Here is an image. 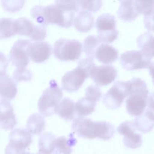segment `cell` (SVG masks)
<instances>
[{
	"label": "cell",
	"instance_id": "d4e9b609",
	"mask_svg": "<svg viewBox=\"0 0 154 154\" xmlns=\"http://www.w3.org/2000/svg\"><path fill=\"white\" fill-rule=\"evenodd\" d=\"M132 122L135 129L143 133H148L154 128V120L146 111Z\"/></svg>",
	"mask_w": 154,
	"mask_h": 154
},
{
	"label": "cell",
	"instance_id": "e0dca14e",
	"mask_svg": "<svg viewBox=\"0 0 154 154\" xmlns=\"http://www.w3.org/2000/svg\"><path fill=\"white\" fill-rule=\"evenodd\" d=\"M17 92L15 81L8 75H0V97L1 99L10 100L15 97Z\"/></svg>",
	"mask_w": 154,
	"mask_h": 154
},
{
	"label": "cell",
	"instance_id": "cb8c5ba5",
	"mask_svg": "<svg viewBox=\"0 0 154 154\" xmlns=\"http://www.w3.org/2000/svg\"><path fill=\"white\" fill-rule=\"evenodd\" d=\"M134 1H122L117 11L118 17L123 21L129 22L134 20L138 14L134 7Z\"/></svg>",
	"mask_w": 154,
	"mask_h": 154
},
{
	"label": "cell",
	"instance_id": "ac0fdd59",
	"mask_svg": "<svg viewBox=\"0 0 154 154\" xmlns=\"http://www.w3.org/2000/svg\"><path fill=\"white\" fill-rule=\"evenodd\" d=\"M119 57L118 51L111 45L102 43L97 47L95 57L103 64H110L116 61Z\"/></svg>",
	"mask_w": 154,
	"mask_h": 154
},
{
	"label": "cell",
	"instance_id": "7c38bea8",
	"mask_svg": "<svg viewBox=\"0 0 154 154\" xmlns=\"http://www.w3.org/2000/svg\"><path fill=\"white\" fill-rule=\"evenodd\" d=\"M90 76V73L88 72L78 65L76 68L67 72L62 77V88L68 92H75L80 88L85 79Z\"/></svg>",
	"mask_w": 154,
	"mask_h": 154
},
{
	"label": "cell",
	"instance_id": "30bf717a",
	"mask_svg": "<svg viewBox=\"0 0 154 154\" xmlns=\"http://www.w3.org/2000/svg\"><path fill=\"white\" fill-rule=\"evenodd\" d=\"M30 42L28 40L19 39L12 46L9 54V59L16 67L15 71L22 72L27 70L26 66L29 63V59L26 49Z\"/></svg>",
	"mask_w": 154,
	"mask_h": 154
},
{
	"label": "cell",
	"instance_id": "83f0119b",
	"mask_svg": "<svg viewBox=\"0 0 154 154\" xmlns=\"http://www.w3.org/2000/svg\"><path fill=\"white\" fill-rule=\"evenodd\" d=\"M100 43V42L97 36L93 35H90L85 38L84 40L83 49L87 58L94 59L96 49Z\"/></svg>",
	"mask_w": 154,
	"mask_h": 154
},
{
	"label": "cell",
	"instance_id": "836d02e7",
	"mask_svg": "<svg viewBox=\"0 0 154 154\" xmlns=\"http://www.w3.org/2000/svg\"><path fill=\"white\" fill-rule=\"evenodd\" d=\"M147 108L145 111L154 120V91L148 96Z\"/></svg>",
	"mask_w": 154,
	"mask_h": 154
},
{
	"label": "cell",
	"instance_id": "603a6c76",
	"mask_svg": "<svg viewBox=\"0 0 154 154\" xmlns=\"http://www.w3.org/2000/svg\"><path fill=\"white\" fill-rule=\"evenodd\" d=\"M45 120L43 117L34 113L31 115L26 122V130L31 135H39L45 129Z\"/></svg>",
	"mask_w": 154,
	"mask_h": 154
},
{
	"label": "cell",
	"instance_id": "f546056e",
	"mask_svg": "<svg viewBox=\"0 0 154 154\" xmlns=\"http://www.w3.org/2000/svg\"><path fill=\"white\" fill-rule=\"evenodd\" d=\"M79 8L82 9L87 11L96 12L102 5V1H77Z\"/></svg>",
	"mask_w": 154,
	"mask_h": 154
},
{
	"label": "cell",
	"instance_id": "d6a6232c",
	"mask_svg": "<svg viewBox=\"0 0 154 154\" xmlns=\"http://www.w3.org/2000/svg\"><path fill=\"white\" fill-rule=\"evenodd\" d=\"M144 23L149 31L154 32V8L149 14L144 16Z\"/></svg>",
	"mask_w": 154,
	"mask_h": 154
},
{
	"label": "cell",
	"instance_id": "44dd1931",
	"mask_svg": "<svg viewBox=\"0 0 154 154\" xmlns=\"http://www.w3.org/2000/svg\"><path fill=\"white\" fill-rule=\"evenodd\" d=\"M75 103L74 102L68 98H64L60 103L57 114L58 116L66 121H70L75 119Z\"/></svg>",
	"mask_w": 154,
	"mask_h": 154
},
{
	"label": "cell",
	"instance_id": "1f68e13d",
	"mask_svg": "<svg viewBox=\"0 0 154 154\" xmlns=\"http://www.w3.org/2000/svg\"><path fill=\"white\" fill-rule=\"evenodd\" d=\"M31 78H32V73L28 69L22 72H17L14 70L13 75V79L15 82L30 80Z\"/></svg>",
	"mask_w": 154,
	"mask_h": 154
},
{
	"label": "cell",
	"instance_id": "9a60e30c",
	"mask_svg": "<svg viewBox=\"0 0 154 154\" xmlns=\"http://www.w3.org/2000/svg\"><path fill=\"white\" fill-rule=\"evenodd\" d=\"M29 58L34 63H40L47 60L52 53V48L46 42H30L27 49Z\"/></svg>",
	"mask_w": 154,
	"mask_h": 154
},
{
	"label": "cell",
	"instance_id": "f1b7e54d",
	"mask_svg": "<svg viewBox=\"0 0 154 154\" xmlns=\"http://www.w3.org/2000/svg\"><path fill=\"white\" fill-rule=\"evenodd\" d=\"M133 4L135 11L138 14H143L144 16L149 14L154 8V1H134Z\"/></svg>",
	"mask_w": 154,
	"mask_h": 154
},
{
	"label": "cell",
	"instance_id": "4dcf8cb0",
	"mask_svg": "<svg viewBox=\"0 0 154 154\" xmlns=\"http://www.w3.org/2000/svg\"><path fill=\"white\" fill-rule=\"evenodd\" d=\"M102 93L100 88L96 85L88 86L85 91V97L91 102L96 103L101 97Z\"/></svg>",
	"mask_w": 154,
	"mask_h": 154
},
{
	"label": "cell",
	"instance_id": "8fae6325",
	"mask_svg": "<svg viewBox=\"0 0 154 154\" xmlns=\"http://www.w3.org/2000/svg\"><path fill=\"white\" fill-rule=\"evenodd\" d=\"M128 97L126 81H118L107 91L103 96V103L110 109L119 108Z\"/></svg>",
	"mask_w": 154,
	"mask_h": 154
},
{
	"label": "cell",
	"instance_id": "277c9868",
	"mask_svg": "<svg viewBox=\"0 0 154 154\" xmlns=\"http://www.w3.org/2000/svg\"><path fill=\"white\" fill-rule=\"evenodd\" d=\"M63 95V91L57 82L51 80L49 87L44 90L38 99V108L40 114L45 117L56 114Z\"/></svg>",
	"mask_w": 154,
	"mask_h": 154
},
{
	"label": "cell",
	"instance_id": "52a82bcc",
	"mask_svg": "<svg viewBox=\"0 0 154 154\" xmlns=\"http://www.w3.org/2000/svg\"><path fill=\"white\" fill-rule=\"evenodd\" d=\"M32 141V135L25 129L16 128L9 135L5 154H21Z\"/></svg>",
	"mask_w": 154,
	"mask_h": 154
},
{
	"label": "cell",
	"instance_id": "4316f807",
	"mask_svg": "<svg viewBox=\"0 0 154 154\" xmlns=\"http://www.w3.org/2000/svg\"><path fill=\"white\" fill-rule=\"evenodd\" d=\"M15 34L14 20L9 17L0 18V39L7 38Z\"/></svg>",
	"mask_w": 154,
	"mask_h": 154
},
{
	"label": "cell",
	"instance_id": "2e32d148",
	"mask_svg": "<svg viewBox=\"0 0 154 154\" xmlns=\"http://www.w3.org/2000/svg\"><path fill=\"white\" fill-rule=\"evenodd\" d=\"M17 123L14 109L9 100L0 99V127L5 130H11Z\"/></svg>",
	"mask_w": 154,
	"mask_h": 154
},
{
	"label": "cell",
	"instance_id": "ffe728a7",
	"mask_svg": "<svg viewBox=\"0 0 154 154\" xmlns=\"http://www.w3.org/2000/svg\"><path fill=\"white\" fill-rule=\"evenodd\" d=\"M138 47L143 53L150 57H154V36L150 32H144L137 39Z\"/></svg>",
	"mask_w": 154,
	"mask_h": 154
},
{
	"label": "cell",
	"instance_id": "d590c367",
	"mask_svg": "<svg viewBox=\"0 0 154 154\" xmlns=\"http://www.w3.org/2000/svg\"><path fill=\"white\" fill-rule=\"evenodd\" d=\"M148 68L149 69V72H150V75L151 76V78L152 79V81L154 84V62L151 63Z\"/></svg>",
	"mask_w": 154,
	"mask_h": 154
},
{
	"label": "cell",
	"instance_id": "6da1fadb",
	"mask_svg": "<svg viewBox=\"0 0 154 154\" xmlns=\"http://www.w3.org/2000/svg\"><path fill=\"white\" fill-rule=\"evenodd\" d=\"M78 10L76 1H56L47 6L33 7L31 14L40 25L46 27L51 23L67 28L72 26L75 13Z\"/></svg>",
	"mask_w": 154,
	"mask_h": 154
},
{
	"label": "cell",
	"instance_id": "4fadbf2b",
	"mask_svg": "<svg viewBox=\"0 0 154 154\" xmlns=\"http://www.w3.org/2000/svg\"><path fill=\"white\" fill-rule=\"evenodd\" d=\"M135 128L132 121H125L117 128L118 132L123 135V144L129 148L137 149L143 143L141 135L135 132Z\"/></svg>",
	"mask_w": 154,
	"mask_h": 154
},
{
	"label": "cell",
	"instance_id": "d6986e66",
	"mask_svg": "<svg viewBox=\"0 0 154 154\" xmlns=\"http://www.w3.org/2000/svg\"><path fill=\"white\" fill-rule=\"evenodd\" d=\"M73 24L77 31L80 32H86L93 27L94 17L90 12L82 10L74 18Z\"/></svg>",
	"mask_w": 154,
	"mask_h": 154
},
{
	"label": "cell",
	"instance_id": "3957f363",
	"mask_svg": "<svg viewBox=\"0 0 154 154\" xmlns=\"http://www.w3.org/2000/svg\"><path fill=\"white\" fill-rule=\"evenodd\" d=\"M128 98L126 111L131 116H138L144 112L147 106L149 90L146 82L139 78L126 81Z\"/></svg>",
	"mask_w": 154,
	"mask_h": 154
},
{
	"label": "cell",
	"instance_id": "8992f818",
	"mask_svg": "<svg viewBox=\"0 0 154 154\" xmlns=\"http://www.w3.org/2000/svg\"><path fill=\"white\" fill-rule=\"evenodd\" d=\"M116 18L109 13L100 15L96 22L97 31V37L99 41L105 43H109L117 39L119 31L116 28Z\"/></svg>",
	"mask_w": 154,
	"mask_h": 154
},
{
	"label": "cell",
	"instance_id": "9c48e42d",
	"mask_svg": "<svg viewBox=\"0 0 154 154\" xmlns=\"http://www.w3.org/2000/svg\"><path fill=\"white\" fill-rule=\"evenodd\" d=\"M120 64L127 70L146 69L151 64V58L141 51H128L121 54Z\"/></svg>",
	"mask_w": 154,
	"mask_h": 154
},
{
	"label": "cell",
	"instance_id": "8d00e7d4",
	"mask_svg": "<svg viewBox=\"0 0 154 154\" xmlns=\"http://www.w3.org/2000/svg\"><path fill=\"white\" fill-rule=\"evenodd\" d=\"M21 154H32V153H29L28 152H24L22 153Z\"/></svg>",
	"mask_w": 154,
	"mask_h": 154
},
{
	"label": "cell",
	"instance_id": "7a4b0ae2",
	"mask_svg": "<svg viewBox=\"0 0 154 154\" xmlns=\"http://www.w3.org/2000/svg\"><path fill=\"white\" fill-rule=\"evenodd\" d=\"M72 130L81 138H99L103 140L111 139L115 129L112 124L105 121H93L88 118L77 117L72 125Z\"/></svg>",
	"mask_w": 154,
	"mask_h": 154
},
{
	"label": "cell",
	"instance_id": "5bb4252c",
	"mask_svg": "<svg viewBox=\"0 0 154 154\" xmlns=\"http://www.w3.org/2000/svg\"><path fill=\"white\" fill-rule=\"evenodd\" d=\"M117 76V70L111 65L94 66L91 71L90 77L97 86L108 85Z\"/></svg>",
	"mask_w": 154,
	"mask_h": 154
},
{
	"label": "cell",
	"instance_id": "5b68a950",
	"mask_svg": "<svg viewBox=\"0 0 154 154\" xmlns=\"http://www.w3.org/2000/svg\"><path fill=\"white\" fill-rule=\"evenodd\" d=\"M82 49V44L79 41L63 38L55 42L52 52L54 56L61 61H75L80 58Z\"/></svg>",
	"mask_w": 154,
	"mask_h": 154
},
{
	"label": "cell",
	"instance_id": "484cf974",
	"mask_svg": "<svg viewBox=\"0 0 154 154\" xmlns=\"http://www.w3.org/2000/svg\"><path fill=\"white\" fill-rule=\"evenodd\" d=\"M96 103L90 101L85 97L79 99L75 103V111L78 117H84L91 114L95 109Z\"/></svg>",
	"mask_w": 154,
	"mask_h": 154
},
{
	"label": "cell",
	"instance_id": "7402d4cb",
	"mask_svg": "<svg viewBox=\"0 0 154 154\" xmlns=\"http://www.w3.org/2000/svg\"><path fill=\"white\" fill-rule=\"evenodd\" d=\"M57 137L51 132L42 134L38 140V153L40 154H52L55 146Z\"/></svg>",
	"mask_w": 154,
	"mask_h": 154
},
{
	"label": "cell",
	"instance_id": "e575fe53",
	"mask_svg": "<svg viewBox=\"0 0 154 154\" xmlns=\"http://www.w3.org/2000/svg\"><path fill=\"white\" fill-rule=\"evenodd\" d=\"M8 60L3 53L0 52V75L6 73L8 67Z\"/></svg>",
	"mask_w": 154,
	"mask_h": 154
},
{
	"label": "cell",
	"instance_id": "ba28073f",
	"mask_svg": "<svg viewBox=\"0 0 154 154\" xmlns=\"http://www.w3.org/2000/svg\"><path fill=\"white\" fill-rule=\"evenodd\" d=\"M16 33L30 37L32 40L40 42L46 36V27L35 25L29 19L22 17L14 20Z\"/></svg>",
	"mask_w": 154,
	"mask_h": 154
}]
</instances>
